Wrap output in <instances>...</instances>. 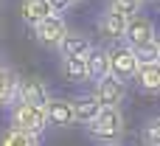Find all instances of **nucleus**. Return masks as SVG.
<instances>
[{
  "label": "nucleus",
  "instance_id": "4",
  "mask_svg": "<svg viewBox=\"0 0 160 146\" xmlns=\"http://www.w3.org/2000/svg\"><path fill=\"white\" fill-rule=\"evenodd\" d=\"M138 53L129 48V45H115L110 48V76L118 79V82H127V79H135L138 73Z\"/></svg>",
  "mask_w": 160,
  "mask_h": 146
},
{
  "label": "nucleus",
  "instance_id": "17",
  "mask_svg": "<svg viewBox=\"0 0 160 146\" xmlns=\"http://www.w3.org/2000/svg\"><path fill=\"white\" fill-rule=\"evenodd\" d=\"M0 146H39V138H37V135H28V132H22V129L8 127V129L0 135Z\"/></svg>",
  "mask_w": 160,
  "mask_h": 146
},
{
  "label": "nucleus",
  "instance_id": "8",
  "mask_svg": "<svg viewBox=\"0 0 160 146\" xmlns=\"http://www.w3.org/2000/svg\"><path fill=\"white\" fill-rule=\"evenodd\" d=\"M93 96L98 98L101 107H121V101L127 98V84L118 82V79H112V76H107V79L96 82Z\"/></svg>",
  "mask_w": 160,
  "mask_h": 146
},
{
  "label": "nucleus",
  "instance_id": "10",
  "mask_svg": "<svg viewBox=\"0 0 160 146\" xmlns=\"http://www.w3.org/2000/svg\"><path fill=\"white\" fill-rule=\"evenodd\" d=\"M59 70L68 82L73 84H84L90 82V73H87V56H62L59 62Z\"/></svg>",
  "mask_w": 160,
  "mask_h": 146
},
{
  "label": "nucleus",
  "instance_id": "18",
  "mask_svg": "<svg viewBox=\"0 0 160 146\" xmlns=\"http://www.w3.org/2000/svg\"><path fill=\"white\" fill-rule=\"evenodd\" d=\"M107 8L110 11H118V14H124V17H138L141 14V8H143V0H107Z\"/></svg>",
  "mask_w": 160,
  "mask_h": 146
},
{
  "label": "nucleus",
  "instance_id": "5",
  "mask_svg": "<svg viewBox=\"0 0 160 146\" xmlns=\"http://www.w3.org/2000/svg\"><path fill=\"white\" fill-rule=\"evenodd\" d=\"M127 45L132 48V51H141V48H146V45H152L155 39H158V34H155V23L146 17V14H138V17H132L129 20V25H127Z\"/></svg>",
  "mask_w": 160,
  "mask_h": 146
},
{
  "label": "nucleus",
  "instance_id": "11",
  "mask_svg": "<svg viewBox=\"0 0 160 146\" xmlns=\"http://www.w3.org/2000/svg\"><path fill=\"white\" fill-rule=\"evenodd\" d=\"M73 113H76V124L87 127V124H93V121L98 118L101 104H98V98H96L93 93H87V96H76V98H73Z\"/></svg>",
  "mask_w": 160,
  "mask_h": 146
},
{
  "label": "nucleus",
  "instance_id": "23",
  "mask_svg": "<svg viewBox=\"0 0 160 146\" xmlns=\"http://www.w3.org/2000/svg\"><path fill=\"white\" fill-rule=\"evenodd\" d=\"M0 65H3V53H0Z\"/></svg>",
  "mask_w": 160,
  "mask_h": 146
},
{
  "label": "nucleus",
  "instance_id": "6",
  "mask_svg": "<svg viewBox=\"0 0 160 146\" xmlns=\"http://www.w3.org/2000/svg\"><path fill=\"white\" fill-rule=\"evenodd\" d=\"M45 115H48V127H59V129H70L76 127V113H73V98H53L45 104Z\"/></svg>",
  "mask_w": 160,
  "mask_h": 146
},
{
  "label": "nucleus",
  "instance_id": "24",
  "mask_svg": "<svg viewBox=\"0 0 160 146\" xmlns=\"http://www.w3.org/2000/svg\"><path fill=\"white\" fill-rule=\"evenodd\" d=\"M158 48H160V39H158Z\"/></svg>",
  "mask_w": 160,
  "mask_h": 146
},
{
  "label": "nucleus",
  "instance_id": "21",
  "mask_svg": "<svg viewBox=\"0 0 160 146\" xmlns=\"http://www.w3.org/2000/svg\"><path fill=\"white\" fill-rule=\"evenodd\" d=\"M51 3V8H53V14H62V11H68L70 6H76L79 0H48Z\"/></svg>",
  "mask_w": 160,
  "mask_h": 146
},
{
  "label": "nucleus",
  "instance_id": "20",
  "mask_svg": "<svg viewBox=\"0 0 160 146\" xmlns=\"http://www.w3.org/2000/svg\"><path fill=\"white\" fill-rule=\"evenodd\" d=\"M135 53H138V62H141V65H146V62H158V59H160V48H158V39H155L152 45H146V48L135 51Z\"/></svg>",
  "mask_w": 160,
  "mask_h": 146
},
{
  "label": "nucleus",
  "instance_id": "15",
  "mask_svg": "<svg viewBox=\"0 0 160 146\" xmlns=\"http://www.w3.org/2000/svg\"><path fill=\"white\" fill-rule=\"evenodd\" d=\"M90 51H93L90 37H87V34H79V31H70V34L65 37L62 48H59L62 56H87Z\"/></svg>",
  "mask_w": 160,
  "mask_h": 146
},
{
  "label": "nucleus",
  "instance_id": "13",
  "mask_svg": "<svg viewBox=\"0 0 160 146\" xmlns=\"http://www.w3.org/2000/svg\"><path fill=\"white\" fill-rule=\"evenodd\" d=\"M135 82L143 93H160V59L158 62H146V65H138V73H135Z\"/></svg>",
  "mask_w": 160,
  "mask_h": 146
},
{
  "label": "nucleus",
  "instance_id": "22",
  "mask_svg": "<svg viewBox=\"0 0 160 146\" xmlns=\"http://www.w3.org/2000/svg\"><path fill=\"white\" fill-rule=\"evenodd\" d=\"M98 146H121V143H98Z\"/></svg>",
  "mask_w": 160,
  "mask_h": 146
},
{
  "label": "nucleus",
  "instance_id": "3",
  "mask_svg": "<svg viewBox=\"0 0 160 146\" xmlns=\"http://www.w3.org/2000/svg\"><path fill=\"white\" fill-rule=\"evenodd\" d=\"M68 34H70V28H68V23H65L62 14H51L48 20H42L39 25H34V39L42 48H51V51H59Z\"/></svg>",
  "mask_w": 160,
  "mask_h": 146
},
{
  "label": "nucleus",
  "instance_id": "14",
  "mask_svg": "<svg viewBox=\"0 0 160 146\" xmlns=\"http://www.w3.org/2000/svg\"><path fill=\"white\" fill-rule=\"evenodd\" d=\"M87 73H90V82H101L110 76V51L107 48H93L87 53Z\"/></svg>",
  "mask_w": 160,
  "mask_h": 146
},
{
  "label": "nucleus",
  "instance_id": "9",
  "mask_svg": "<svg viewBox=\"0 0 160 146\" xmlns=\"http://www.w3.org/2000/svg\"><path fill=\"white\" fill-rule=\"evenodd\" d=\"M127 25H129V17L118 14V11H101L98 20H96V28L104 39H124L127 37Z\"/></svg>",
  "mask_w": 160,
  "mask_h": 146
},
{
  "label": "nucleus",
  "instance_id": "16",
  "mask_svg": "<svg viewBox=\"0 0 160 146\" xmlns=\"http://www.w3.org/2000/svg\"><path fill=\"white\" fill-rule=\"evenodd\" d=\"M17 84H20L17 73L11 68L0 65V107H11L17 101Z\"/></svg>",
  "mask_w": 160,
  "mask_h": 146
},
{
  "label": "nucleus",
  "instance_id": "2",
  "mask_svg": "<svg viewBox=\"0 0 160 146\" xmlns=\"http://www.w3.org/2000/svg\"><path fill=\"white\" fill-rule=\"evenodd\" d=\"M8 121L14 129H22L28 135H42L48 129V115H45V107H34V104H25V101H14L11 110H8Z\"/></svg>",
  "mask_w": 160,
  "mask_h": 146
},
{
  "label": "nucleus",
  "instance_id": "25",
  "mask_svg": "<svg viewBox=\"0 0 160 146\" xmlns=\"http://www.w3.org/2000/svg\"><path fill=\"white\" fill-rule=\"evenodd\" d=\"M158 3H160V0H158Z\"/></svg>",
  "mask_w": 160,
  "mask_h": 146
},
{
  "label": "nucleus",
  "instance_id": "7",
  "mask_svg": "<svg viewBox=\"0 0 160 146\" xmlns=\"http://www.w3.org/2000/svg\"><path fill=\"white\" fill-rule=\"evenodd\" d=\"M17 101L34 104V107H45L51 101V90L42 79H20L17 84Z\"/></svg>",
  "mask_w": 160,
  "mask_h": 146
},
{
  "label": "nucleus",
  "instance_id": "1",
  "mask_svg": "<svg viewBox=\"0 0 160 146\" xmlns=\"http://www.w3.org/2000/svg\"><path fill=\"white\" fill-rule=\"evenodd\" d=\"M84 129H87V135H90L96 143H121V138H124V132H127L121 107H101L98 118H96L93 124H87Z\"/></svg>",
  "mask_w": 160,
  "mask_h": 146
},
{
  "label": "nucleus",
  "instance_id": "19",
  "mask_svg": "<svg viewBox=\"0 0 160 146\" xmlns=\"http://www.w3.org/2000/svg\"><path fill=\"white\" fill-rule=\"evenodd\" d=\"M141 138H143V146H160V115L149 118L141 127Z\"/></svg>",
  "mask_w": 160,
  "mask_h": 146
},
{
  "label": "nucleus",
  "instance_id": "12",
  "mask_svg": "<svg viewBox=\"0 0 160 146\" xmlns=\"http://www.w3.org/2000/svg\"><path fill=\"white\" fill-rule=\"evenodd\" d=\"M53 14V8H51V3L48 0H22V6H20V17H22V23L25 25H39L42 20H48Z\"/></svg>",
  "mask_w": 160,
  "mask_h": 146
}]
</instances>
